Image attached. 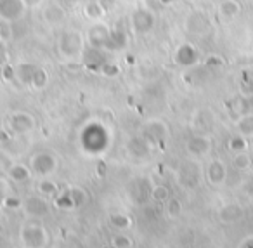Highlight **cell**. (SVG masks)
<instances>
[{
  "mask_svg": "<svg viewBox=\"0 0 253 248\" xmlns=\"http://www.w3.org/2000/svg\"><path fill=\"white\" fill-rule=\"evenodd\" d=\"M23 240L26 245H33V247H42L47 243V233L42 226H28L23 229Z\"/></svg>",
  "mask_w": 253,
  "mask_h": 248,
  "instance_id": "cell-1",
  "label": "cell"
},
{
  "mask_svg": "<svg viewBox=\"0 0 253 248\" xmlns=\"http://www.w3.org/2000/svg\"><path fill=\"white\" fill-rule=\"evenodd\" d=\"M205 174H207V181L210 182V184L220 186L222 182L225 181L227 172H225V165L222 163L220 160H213V161H210V165L207 167Z\"/></svg>",
  "mask_w": 253,
  "mask_h": 248,
  "instance_id": "cell-2",
  "label": "cell"
},
{
  "mask_svg": "<svg viewBox=\"0 0 253 248\" xmlns=\"http://www.w3.org/2000/svg\"><path fill=\"white\" fill-rule=\"evenodd\" d=\"M210 148H211V144L207 137H194V139H191L189 144H187V149H189V153L193 154V156H205V154L210 151Z\"/></svg>",
  "mask_w": 253,
  "mask_h": 248,
  "instance_id": "cell-3",
  "label": "cell"
},
{
  "mask_svg": "<svg viewBox=\"0 0 253 248\" xmlns=\"http://www.w3.org/2000/svg\"><path fill=\"white\" fill-rule=\"evenodd\" d=\"M33 168L39 174H50L56 168V160L50 154H39L33 158Z\"/></svg>",
  "mask_w": 253,
  "mask_h": 248,
  "instance_id": "cell-4",
  "label": "cell"
},
{
  "mask_svg": "<svg viewBox=\"0 0 253 248\" xmlns=\"http://www.w3.org/2000/svg\"><path fill=\"white\" fill-rule=\"evenodd\" d=\"M11 125H12V130L18 134L28 132V130L33 129V118L30 115H26V113H18V115L12 116Z\"/></svg>",
  "mask_w": 253,
  "mask_h": 248,
  "instance_id": "cell-5",
  "label": "cell"
},
{
  "mask_svg": "<svg viewBox=\"0 0 253 248\" xmlns=\"http://www.w3.org/2000/svg\"><path fill=\"white\" fill-rule=\"evenodd\" d=\"M241 215H243V208L239 205H236V203L224 206V208L220 210V220H224V222H234V220H238Z\"/></svg>",
  "mask_w": 253,
  "mask_h": 248,
  "instance_id": "cell-6",
  "label": "cell"
},
{
  "mask_svg": "<svg viewBox=\"0 0 253 248\" xmlns=\"http://www.w3.org/2000/svg\"><path fill=\"white\" fill-rule=\"evenodd\" d=\"M239 12V4L234 2V0H224L220 5V14L224 16L225 19H232L236 18V14Z\"/></svg>",
  "mask_w": 253,
  "mask_h": 248,
  "instance_id": "cell-7",
  "label": "cell"
},
{
  "mask_svg": "<svg viewBox=\"0 0 253 248\" xmlns=\"http://www.w3.org/2000/svg\"><path fill=\"white\" fill-rule=\"evenodd\" d=\"M236 125H238V130L241 136H253V115L241 116Z\"/></svg>",
  "mask_w": 253,
  "mask_h": 248,
  "instance_id": "cell-8",
  "label": "cell"
},
{
  "mask_svg": "<svg viewBox=\"0 0 253 248\" xmlns=\"http://www.w3.org/2000/svg\"><path fill=\"white\" fill-rule=\"evenodd\" d=\"M9 177L16 182H23L30 177V170L23 165H14V167L9 168Z\"/></svg>",
  "mask_w": 253,
  "mask_h": 248,
  "instance_id": "cell-9",
  "label": "cell"
},
{
  "mask_svg": "<svg viewBox=\"0 0 253 248\" xmlns=\"http://www.w3.org/2000/svg\"><path fill=\"white\" fill-rule=\"evenodd\" d=\"M26 208H28V212L33 213V215H42V213L47 212L45 201L40 198H30V201L26 203Z\"/></svg>",
  "mask_w": 253,
  "mask_h": 248,
  "instance_id": "cell-10",
  "label": "cell"
},
{
  "mask_svg": "<svg viewBox=\"0 0 253 248\" xmlns=\"http://www.w3.org/2000/svg\"><path fill=\"white\" fill-rule=\"evenodd\" d=\"M45 19L49 23H61L64 19V11L57 5H52V7H47L45 12H43Z\"/></svg>",
  "mask_w": 253,
  "mask_h": 248,
  "instance_id": "cell-11",
  "label": "cell"
},
{
  "mask_svg": "<svg viewBox=\"0 0 253 248\" xmlns=\"http://www.w3.org/2000/svg\"><path fill=\"white\" fill-rule=\"evenodd\" d=\"M111 224L113 227H116V229H128V227L132 226V220L130 217H126V215H122V213H113L111 215Z\"/></svg>",
  "mask_w": 253,
  "mask_h": 248,
  "instance_id": "cell-12",
  "label": "cell"
},
{
  "mask_svg": "<svg viewBox=\"0 0 253 248\" xmlns=\"http://www.w3.org/2000/svg\"><path fill=\"white\" fill-rule=\"evenodd\" d=\"M30 82H32V85L35 89H42L43 85L47 84V71L43 70H35L32 75V78H30Z\"/></svg>",
  "mask_w": 253,
  "mask_h": 248,
  "instance_id": "cell-13",
  "label": "cell"
},
{
  "mask_svg": "<svg viewBox=\"0 0 253 248\" xmlns=\"http://www.w3.org/2000/svg\"><path fill=\"white\" fill-rule=\"evenodd\" d=\"M111 245L116 248H128L132 247V240L126 234H115L111 238Z\"/></svg>",
  "mask_w": 253,
  "mask_h": 248,
  "instance_id": "cell-14",
  "label": "cell"
},
{
  "mask_svg": "<svg viewBox=\"0 0 253 248\" xmlns=\"http://www.w3.org/2000/svg\"><path fill=\"white\" fill-rule=\"evenodd\" d=\"M180 212H182V205L179 199H167V215L179 217Z\"/></svg>",
  "mask_w": 253,
  "mask_h": 248,
  "instance_id": "cell-15",
  "label": "cell"
},
{
  "mask_svg": "<svg viewBox=\"0 0 253 248\" xmlns=\"http://www.w3.org/2000/svg\"><path fill=\"white\" fill-rule=\"evenodd\" d=\"M84 12H85V16H88L90 19H99L102 14V7L99 4H88V5H85Z\"/></svg>",
  "mask_w": 253,
  "mask_h": 248,
  "instance_id": "cell-16",
  "label": "cell"
},
{
  "mask_svg": "<svg viewBox=\"0 0 253 248\" xmlns=\"http://www.w3.org/2000/svg\"><path fill=\"white\" fill-rule=\"evenodd\" d=\"M68 193H70V196H68V198L71 199V203H73V206H75V205H80V203H84L85 196H87L84 191H82L80 188H71Z\"/></svg>",
  "mask_w": 253,
  "mask_h": 248,
  "instance_id": "cell-17",
  "label": "cell"
},
{
  "mask_svg": "<svg viewBox=\"0 0 253 248\" xmlns=\"http://www.w3.org/2000/svg\"><path fill=\"white\" fill-rule=\"evenodd\" d=\"M153 198L158 199V201H167L169 199V189L165 186H155L153 189Z\"/></svg>",
  "mask_w": 253,
  "mask_h": 248,
  "instance_id": "cell-18",
  "label": "cell"
},
{
  "mask_svg": "<svg viewBox=\"0 0 253 248\" xmlns=\"http://www.w3.org/2000/svg\"><path fill=\"white\" fill-rule=\"evenodd\" d=\"M56 184L54 182H50V181H42L39 184V191L42 193V195H45V196H50V195H54L56 193Z\"/></svg>",
  "mask_w": 253,
  "mask_h": 248,
  "instance_id": "cell-19",
  "label": "cell"
},
{
  "mask_svg": "<svg viewBox=\"0 0 253 248\" xmlns=\"http://www.w3.org/2000/svg\"><path fill=\"white\" fill-rule=\"evenodd\" d=\"M250 165V160H248V156H246L245 153H238L236 154V158H234V167L238 168V170H245L246 167Z\"/></svg>",
  "mask_w": 253,
  "mask_h": 248,
  "instance_id": "cell-20",
  "label": "cell"
},
{
  "mask_svg": "<svg viewBox=\"0 0 253 248\" xmlns=\"http://www.w3.org/2000/svg\"><path fill=\"white\" fill-rule=\"evenodd\" d=\"M231 148L232 151H238V153H241V151L246 149V144L243 139H238V137H234V139H231Z\"/></svg>",
  "mask_w": 253,
  "mask_h": 248,
  "instance_id": "cell-21",
  "label": "cell"
},
{
  "mask_svg": "<svg viewBox=\"0 0 253 248\" xmlns=\"http://www.w3.org/2000/svg\"><path fill=\"white\" fill-rule=\"evenodd\" d=\"M97 4L102 7V11H111L115 7L116 0H97Z\"/></svg>",
  "mask_w": 253,
  "mask_h": 248,
  "instance_id": "cell-22",
  "label": "cell"
},
{
  "mask_svg": "<svg viewBox=\"0 0 253 248\" xmlns=\"http://www.w3.org/2000/svg\"><path fill=\"white\" fill-rule=\"evenodd\" d=\"M102 73H104L106 77H115V75L118 73V68L111 66V64H104V66H102Z\"/></svg>",
  "mask_w": 253,
  "mask_h": 248,
  "instance_id": "cell-23",
  "label": "cell"
},
{
  "mask_svg": "<svg viewBox=\"0 0 253 248\" xmlns=\"http://www.w3.org/2000/svg\"><path fill=\"white\" fill-rule=\"evenodd\" d=\"M239 247H253V236H248V238H243L241 243H239Z\"/></svg>",
  "mask_w": 253,
  "mask_h": 248,
  "instance_id": "cell-24",
  "label": "cell"
},
{
  "mask_svg": "<svg viewBox=\"0 0 253 248\" xmlns=\"http://www.w3.org/2000/svg\"><path fill=\"white\" fill-rule=\"evenodd\" d=\"M0 201H4V193H0Z\"/></svg>",
  "mask_w": 253,
  "mask_h": 248,
  "instance_id": "cell-25",
  "label": "cell"
}]
</instances>
